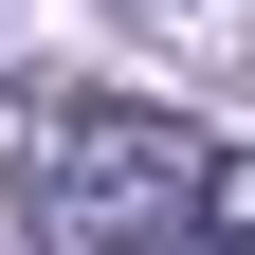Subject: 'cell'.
Wrapping results in <instances>:
<instances>
[{"mask_svg":"<svg viewBox=\"0 0 255 255\" xmlns=\"http://www.w3.org/2000/svg\"><path fill=\"white\" fill-rule=\"evenodd\" d=\"M0 255H255V146L164 110H37Z\"/></svg>","mask_w":255,"mask_h":255,"instance_id":"6da1fadb","label":"cell"},{"mask_svg":"<svg viewBox=\"0 0 255 255\" xmlns=\"http://www.w3.org/2000/svg\"><path fill=\"white\" fill-rule=\"evenodd\" d=\"M128 18H146V0H128Z\"/></svg>","mask_w":255,"mask_h":255,"instance_id":"7a4b0ae2","label":"cell"}]
</instances>
